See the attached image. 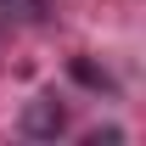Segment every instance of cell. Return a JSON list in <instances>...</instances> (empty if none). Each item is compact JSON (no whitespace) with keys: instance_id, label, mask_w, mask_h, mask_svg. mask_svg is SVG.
Wrapping results in <instances>:
<instances>
[{"instance_id":"1","label":"cell","mask_w":146,"mask_h":146,"mask_svg":"<svg viewBox=\"0 0 146 146\" xmlns=\"http://www.w3.org/2000/svg\"><path fill=\"white\" fill-rule=\"evenodd\" d=\"M62 124H68V112H62V101H51V96L23 107V129H28L34 141H56V135H62Z\"/></svg>"},{"instance_id":"2","label":"cell","mask_w":146,"mask_h":146,"mask_svg":"<svg viewBox=\"0 0 146 146\" xmlns=\"http://www.w3.org/2000/svg\"><path fill=\"white\" fill-rule=\"evenodd\" d=\"M73 79H79V84H90V90H112V79H107V73H101V68H90L84 56L73 62Z\"/></svg>"}]
</instances>
